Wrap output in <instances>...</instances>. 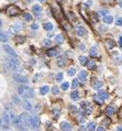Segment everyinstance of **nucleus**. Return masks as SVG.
Instances as JSON below:
<instances>
[{
	"label": "nucleus",
	"instance_id": "nucleus-45",
	"mask_svg": "<svg viewBox=\"0 0 122 131\" xmlns=\"http://www.w3.org/2000/svg\"><path fill=\"white\" fill-rule=\"evenodd\" d=\"M31 28H32L33 30H37V29H39V24H37V23H33V24L31 25Z\"/></svg>",
	"mask_w": 122,
	"mask_h": 131
},
{
	"label": "nucleus",
	"instance_id": "nucleus-42",
	"mask_svg": "<svg viewBox=\"0 0 122 131\" xmlns=\"http://www.w3.org/2000/svg\"><path fill=\"white\" fill-rule=\"evenodd\" d=\"M52 93H53L54 95H58L60 90H58V88H57V87L55 86V87H53V88H52Z\"/></svg>",
	"mask_w": 122,
	"mask_h": 131
},
{
	"label": "nucleus",
	"instance_id": "nucleus-8",
	"mask_svg": "<svg viewBox=\"0 0 122 131\" xmlns=\"http://www.w3.org/2000/svg\"><path fill=\"white\" fill-rule=\"evenodd\" d=\"M2 122L5 123V127L7 128V127H9V125H10V117H9V113L8 112H3L2 115Z\"/></svg>",
	"mask_w": 122,
	"mask_h": 131
},
{
	"label": "nucleus",
	"instance_id": "nucleus-13",
	"mask_svg": "<svg viewBox=\"0 0 122 131\" xmlns=\"http://www.w3.org/2000/svg\"><path fill=\"white\" fill-rule=\"evenodd\" d=\"M80 108H81V109H84V110H86V112H87V115H89V113L91 112V108L89 107V105L87 104V102H81Z\"/></svg>",
	"mask_w": 122,
	"mask_h": 131
},
{
	"label": "nucleus",
	"instance_id": "nucleus-16",
	"mask_svg": "<svg viewBox=\"0 0 122 131\" xmlns=\"http://www.w3.org/2000/svg\"><path fill=\"white\" fill-rule=\"evenodd\" d=\"M106 45H107V47H108V49H112V47H114L116 46V42H114L113 40H110V39H108L106 41Z\"/></svg>",
	"mask_w": 122,
	"mask_h": 131
},
{
	"label": "nucleus",
	"instance_id": "nucleus-35",
	"mask_svg": "<svg viewBox=\"0 0 122 131\" xmlns=\"http://www.w3.org/2000/svg\"><path fill=\"white\" fill-rule=\"evenodd\" d=\"M75 73H76V68H74V67H70L69 69L67 71V74L69 75V76H73Z\"/></svg>",
	"mask_w": 122,
	"mask_h": 131
},
{
	"label": "nucleus",
	"instance_id": "nucleus-40",
	"mask_svg": "<svg viewBox=\"0 0 122 131\" xmlns=\"http://www.w3.org/2000/svg\"><path fill=\"white\" fill-rule=\"evenodd\" d=\"M43 45H44V46H51V41L45 39L44 41H43Z\"/></svg>",
	"mask_w": 122,
	"mask_h": 131
},
{
	"label": "nucleus",
	"instance_id": "nucleus-31",
	"mask_svg": "<svg viewBox=\"0 0 122 131\" xmlns=\"http://www.w3.org/2000/svg\"><path fill=\"white\" fill-rule=\"evenodd\" d=\"M47 55L51 56V57H52V56H56V55H57V51L55 50V49H52V50H49V52H47Z\"/></svg>",
	"mask_w": 122,
	"mask_h": 131
},
{
	"label": "nucleus",
	"instance_id": "nucleus-22",
	"mask_svg": "<svg viewBox=\"0 0 122 131\" xmlns=\"http://www.w3.org/2000/svg\"><path fill=\"white\" fill-rule=\"evenodd\" d=\"M55 41H56L58 44H61V43L64 42V37H63L62 34H57L56 37H55Z\"/></svg>",
	"mask_w": 122,
	"mask_h": 131
},
{
	"label": "nucleus",
	"instance_id": "nucleus-38",
	"mask_svg": "<svg viewBox=\"0 0 122 131\" xmlns=\"http://www.w3.org/2000/svg\"><path fill=\"white\" fill-rule=\"evenodd\" d=\"M61 87H62L63 90H67V89L69 88V84H68L67 81H65V83H63L62 86H61Z\"/></svg>",
	"mask_w": 122,
	"mask_h": 131
},
{
	"label": "nucleus",
	"instance_id": "nucleus-41",
	"mask_svg": "<svg viewBox=\"0 0 122 131\" xmlns=\"http://www.w3.org/2000/svg\"><path fill=\"white\" fill-rule=\"evenodd\" d=\"M62 79H63V74H62V73H58V74L56 75V81H61Z\"/></svg>",
	"mask_w": 122,
	"mask_h": 131
},
{
	"label": "nucleus",
	"instance_id": "nucleus-28",
	"mask_svg": "<svg viewBox=\"0 0 122 131\" xmlns=\"http://www.w3.org/2000/svg\"><path fill=\"white\" fill-rule=\"evenodd\" d=\"M23 18H24V20H25V21H32V19H33V17L31 16V14H30V13H28V12H25L23 14Z\"/></svg>",
	"mask_w": 122,
	"mask_h": 131
},
{
	"label": "nucleus",
	"instance_id": "nucleus-53",
	"mask_svg": "<svg viewBox=\"0 0 122 131\" xmlns=\"http://www.w3.org/2000/svg\"><path fill=\"white\" fill-rule=\"evenodd\" d=\"M1 26H2V21L0 20V28H1Z\"/></svg>",
	"mask_w": 122,
	"mask_h": 131
},
{
	"label": "nucleus",
	"instance_id": "nucleus-25",
	"mask_svg": "<svg viewBox=\"0 0 122 131\" xmlns=\"http://www.w3.org/2000/svg\"><path fill=\"white\" fill-rule=\"evenodd\" d=\"M70 98H72L73 100H77L78 98H79V94H78V92H76V90L72 92V94H70Z\"/></svg>",
	"mask_w": 122,
	"mask_h": 131
},
{
	"label": "nucleus",
	"instance_id": "nucleus-26",
	"mask_svg": "<svg viewBox=\"0 0 122 131\" xmlns=\"http://www.w3.org/2000/svg\"><path fill=\"white\" fill-rule=\"evenodd\" d=\"M87 62H88V58L86 56H79V63H80V65H86Z\"/></svg>",
	"mask_w": 122,
	"mask_h": 131
},
{
	"label": "nucleus",
	"instance_id": "nucleus-18",
	"mask_svg": "<svg viewBox=\"0 0 122 131\" xmlns=\"http://www.w3.org/2000/svg\"><path fill=\"white\" fill-rule=\"evenodd\" d=\"M49 92V86H42L41 88H40V93H41L42 95H46Z\"/></svg>",
	"mask_w": 122,
	"mask_h": 131
},
{
	"label": "nucleus",
	"instance_id": "nucleus-30",
	"mask_svg": "<svg viewBox=\"0 0 122 131\" xmlns=\"http://www.w3.org/2000/svg\"><path fill=\"white\" fill-rule=\"evenodd\" d=\"M106 112L108 113V115H109V116L113 115V113H114V108H113V107H111V106H109V107H107V109H106Z\"/></svg>",
	"mask_w": 122,
	"mask_h": 131
},
{
	"label": "nucleus",
	"instance_id": "nucleus-48",
	"mask_svg": "<svg viewBox=\"0 0 122 131\" xmlns=\"http://www.w3.org/2000/svg\"><path fill=\"white\" fill-rule=\"evenodd\" d=\"M84 130H85V127H83V126H81L80 128H79V131H84Z\"/></svg>",
	"mask_w": 122,
	"mask_h": 131
},
{
	"label": "nucleus",
	"instance_id": "nucleus-47",
	"mask_svg": "<svg viewBox=\"0 0 122 131\" xmlns=\"http://www.w3.org/2000/svg\"><path fill=\"white\" fill-rule=\"evenodd\" d=\"M104 125H108V126H109V125H110V120H109V119H106V120H104Z\"/></svg>",
	"mask_w": 122,
	"mask_h": 131
},
{
	"label": "nucleus",
	"instance_id": "nucleus-14",
	"mask_svg": "<svg viewBox=\"0 0 122 131\" xmlns=\"http://www.w3.org/2000/svg\"><path fill=\"white\" fill-rule=\"evenodd\" d=\"M14 41H16V43H18V44H22V43H24V41H25V37H22V35H16Z\"/></svg>",
	"mask_w": 122,
	"mask_h": 131
},
{
	"label": "nucleus",
	"instance_id": "nucleus-54",
	"mask_svg": "<svg viewBox=\"0 0 122 131\" xmlns=\"http://www.w3.org/2000/svg\"><path fill=\"white\" fill-rule=\"evenodd\" d=\"M39 1H41V2H44L45 0H39Z\"/></svg>",
	"mask_w": 122,
	"mask_h": 131
},
{
	"label": "nucleus",
	"instance_id": "nucleus-15",
	"mask_svg": "<svg viewBox=\"0 0 122 131\" xmlns=\"http://www.w3.org/2000/svg\"><path fill=\"white\" fill-rule=\"evenodd\" d=\"M98 96L100 98H101L102 100H104V99H108V97H109V95H108V93L107 92H104V90H99V94H98Z\"/></svg>",
	"mask_w": 122,
	"mask_h": 131
},
{
	"label": "nucleus",
	"instance_id": "nucleus-49",
	"mask_svg": "<svg viewBox=\"0 0 122 131\" xmlns=\"http://www.w3.org/2000/svg\"><path fill=\"white\" fill-rule=\"evenodd\" d=\"M117 131H122V127H118V128H117Z\"/></svg>",
	"mask_w": 122,
	"mask_h": 131
},
{
	"label": "nucleus",
	"instance_id": "nucleus-29",
	"mask_svg": "<svg viewBox=\"0 0 122 131\" xmlns=\"http://www.w3.org/2000/svg\"><path fill=\"white\" fill-rule=\"evenodd\" d=\"M102 87V81H96V83L94 84V88L98 90L99 88H101Z\"/></svg>",
	"mask_w": 122,
	"mask_h": 131
},
{
	"label": "nucleus",
	"instance_id": "nucleus-36",
	"mask_svg": "<svg viewBox=\"0 0 122 131\" xmlns=\"http://www.w3.org/2000/svg\"><path fill=\"white\" fill-rule=\"evenodd\" d=\"M90 55H91V56H95V55H97V46H92L90 49Z\"/></svg>",
	"mask_w": 122,
	"mask_h": 131
},
{
	"label": "nucleus",
	"instance_id": "nucleus-20",
	"mask_svg": "<svg viewBox=\"0 0 122 131\" xmlns=\"http://www.w3.org/2000/svg\"><path fill=\"white\" fill-rule=\"evenodd\" d=\"M112 21H113V18H112L111 16H106V17H104V23L110 24V23H112Z\"/></svg>",
	"mask_w": 122,
	"mask_h": 131
},
{
	"label": "nucleus",
	"instance_id": "nucleus-2",
	"mask_svg": "<svg viewBox=\"0 0 122 131\" xmlns=\"http://www.w3.org/2000/svg\"><path fill=\"white\" fill-rule=\"evenodd\" d=\"M19 60L16 57H9L7 58V67L10 71H18L19 69Z\"/></svg>",
	"mask_w": 122,
	"mask_h": 131
},
{
	"label": "nucleus",
	"instance_id": "nucleus-1",
	"mask_svg": "<svg viewBox=\"0 0 122 131\" xmlns=\"http://www.w3.org/2000/svg\"><path fill=\"white\" fill-rule=\"evenodd\" d=\"M18 93L20 94V96H22V97L25 98V99L32 98L34 96L33 89L30 88L29 86H20L18 88Z\"/></svg>",
	"mask_w": 122,
	"mask_h": 131
},
{
	"label": "nucleus",
	"instance_id": "nucleus-46",
	"mask_svg": "<svg viewBox=\"0 0 122 131\" xmlns=\"http://www.w3.org/2000/svg\"><path fill=\"white\" fill-rule=\"evenodd\" d=\"M96 131H106V130H104V127H98V128H96Z\"/></svg>",
	"mask_w": 122,
	"mask_h": 131
},
{
	"label": "nucleus",
	"instance_id": "nucleus-10",
	"mask_svg": "<svg viewBox=\"0 0 122 131\" xmlns=\"http://www.w3.org/2000/svg\"><path fill=\"white\" fill-rule=\"evenodd\" d=\"M21 28H22V26H21V24H13V25L10 28V32H11V33L16 34V33H18V32L20 31Z\"/></svg>",
	"mask_w": 122,
	"mask_h": 131
},
{
	"label": "nucleus",
	"instance_id": "nucleus-21",
	"mask_svg": "<svg viewBox=\"0 0 122 131\" xmlns=\"http://www.w3.org/2000/svg\"><path fill=\"white\" fill-rule=\"evenodd\" d=\"M87 66L89 69H95L96 68V62L95 61H88L87 62Z\"/></svg>",
	"mask_w": 122,
	"mask_h": 131
},
{
	"label": "nucleus",
	"instance_id": "nucleus-34",
	"mask_svg": "<svg viewBox=\"0 0 122 131\" xmlns=\"http://www.w3.org/2000/svg\"><path fill=\"white\" fill-rule=\"evenodd\" d=\"M78 87V79H73V81H72V88L73 89H76Z\"/></svg>",
	"mask_w": 122,
	"mask_h": 131
},
{
	"label": "nucleus",
	"instance_id": "nucleus-44",
	"mask_svg": "<svg viewBox=\"0 0 122 131\" xmlns=\"http://www.w3.org/2000/svg\"><path fill=\"white\" fill-rule=\"evenodd\" d=\"M116 24H117V25H122V18L117 19V21H116Z\"/></svg>",
	"mask_w": 122,
	"mask_h": 131
},
{
	"label": "nucleus",
	"instance_id": "nucleus-19",
	"mask_svg": "<svg viewBox=\"0 0 122 131\" xmlns=\"http://www.w3.org/2000/svg\"><path fill=\"white\" fill-rule=\"evenodd\" d=\"M23 107L25 108L26 110H31V109H32V105H31V102L29 101L28 99H25V100L23 101Z\"/></svg>",
	"mask_w": 122,
	"mask_h": 131
},
{
	"label": "nucleus",
	"instance_id": "nucleus-12",
	"mask_svg": "<svg viewBox=\"0 0 122 131\" xmlns=\"http://www.w3.org/2000/svg\"><path fill=\"white\" fill-rule=\"evenodd\" d=\"M77 34L79 37H86L87 35V30L85 28H83V26H79L77 29Z\"/></svg>",
	"mask_w": 122,
	"mask_h": 131
},
{
	"label": "nucleus",
	"instance_id": "nucleus-37",
	"mask_svg": "<svg viewBox=\"0 0 122 131\" xmlns=\"http://www.w3.org/2000/svg\"><path fill=\"white\" fill-rule=\"evenodd\" d=\"M57 65L60 66V67H63V66L65 65V61L63 60V58H58V61H57Z\"/></svg>",
	"mask_w": 122,
	"mask_h": 131
},
{
	"label": "nucleus",
	"instance_id": "nucleus-17",
	"mask_svg": "<svg viewBox=\"0 0 122 131\" xmlns=\"http://www.w3.org/2000/svg\"><path fill=\"white\" fill-rule=\"evenodd\" d=\"M8 40H9V37H8V35L6 33H3V32H1L0 31V42H8Z\"/></svg>",
	"mask_w": 122,
	"mask_h": 131
},
{
	"label": "nucleus",
	"instance_id": "nucleus-55",
	"mask_svg": "<svg viewBox=\"0 0 122 131\" xmlns=\"http://www.w3.org/2000/svg\"><path fill=\"white\" fill-rule=\"evenodd\" d=\"M0 129H1V122H0Z\"/></svg>",
	"mask_w": 122,
	"mask_h": 131
},
{
	"label": "nucleus",
	"instance_id": "nucleus-23",
	"mask_svg": "<svg viewBox=\"0 0 122 131\" xmlns=\"http://www.w3.org/2000/svg\"><path fill=\"white\" fill-rule=\"evenodd\" d=\"M43 28H44L46 31H51V30H53V24L51 23V22H46V23L43 24Z\"/></svg>",
	"mask_w": 122,
	"mask_h": 131
},
{
	"label": "nucleus",
	"instance_id": "nucleus-27",
	"mask_svg": "<svg viewBox=\"0 0 122 131\" xmlns=\"http://www.w3.org/2000/svg\"><path fill=\"white\" fill-rule=\"evenodd\" d=\"M11 99H12V101L14 102L16 105H20V104H21L20 98H19L18 96H16V95H12V97H11Z\"/></svg>",
	"mask_w": 122,
	"mask_h": 131
},
{
	"label": "nucleus",
	"instance_id": "nucleus-33",
	"mask_svg": "<svg viewBox=\"0 0 122 131\" xmlns=\"http://www.w3.org/2000/svg\"><path fill=\"white\" fill-rule=\"evenodd\" d=\"M94 99H95V101H96L97 104H99V105H102V99L99 97L98 95H95V96H94Z\"/></svg>",
	"mask_w": 122,
	"mask_h": 131
},
{
	"label": "nucleus",
	"instance_id": "nucleus-52",
	"mask_svg": "<svg viewBox=\"0 0 122 131\" xmlns=\"http://www.w3.org/2000/svg\"><path fill=\"white\" fill-rule=\"evenodd\" d=\"M118 3H119V6H120V7H121V8H122V1H119V2H118Z\"/></svg>",
	"mask_w": 122,
	"mask_h": 131
},
{
	"label": "nucleus",
	"instance_id": "nucleus-6",
	"mask_svg": "<svg viewBox=\"0 0 122 131\" xmlns=\"http://www.w3.org/2000/svg\"><path fill=\"white\" fill-rule=\"evenodd\" d=\"M3 50H5V52L7 53V54H8L10 57H16V58H18V55H17V53L14 52L12 47H10L9 45H7V44L3 45Z\"/></svg>",
	"mask_w": 122,
	"mask_h": 131
},
{
	"label": "nucleus",
	"instance_id": "nucleus-39",
	"mask_svg": "<svg viewBox=\"0 0 122 131\" xmlns=\"http://www.w3.org/2000/svg\"><path fill=\"white\" fill-rule=\"evenodd\" d=\"M53 115H54L55 118H57L60 116V109H53Z\"/></svg>",
	"mask_w": 122,
	"mask_h": 131
},
{
	"label": "nucleus",
	"instance_id": "nucleus-51",
	"mask_svg": "<svg viewBox=\"0 0 122 131\" xmlns=\"http://www.w3.org/2000/svg\"><path fill=\"white\" fill-rule=\"evenodd\" d=\"M120 46H122V37H120Z\"/></svg>",
	"mask_w": 122,
	"mask_h": 131
},
{
	"label": "nucleus",
	"instance_id": "nucleus-4",
	"mask_svg": "<svg viewBox=\"0 0 122 131\" xmlns=\"http://www.w3.org/2000/svg\"><path fill=\"white\" fill-rule=\"evenodd\" d=\"M20 12H21L20 8H18L16 6H10V7H8V9H7V14H8L9 17H16V16H18V14H20Z\"/></svg>",
	"mask_w": 122,
	"mask_h": 131
},
{
	"label": "nucleus",
	"instance_id": "nucleus-11",
	"mask_svg": "<svg viewBox=\"0 0 122 131\" xmlns=\"http://www.w3.org/2000/svg\"><path fill=\"white\" fill-rule=\"evenodd\" d=\"M78 79H79L81 83L86 81V79H87V72H86V71H81L80 73H79V75H78Z\"/></svg>",
	"mask_w": 122,
	"mask_h": 131
},
{
	"label": "nucleus",
	"instance_id": "nucleus-3",
	"mask_svg": "<svg viewBox=\"0 0 122 131\" xmlns=\"http://www.w3.org/2000/svg\"><path fill=\"white\" fill-rule=\"evenodd\" d=\"M28 126L30 127L32 130H37V129L40 128V119H39V117H37V116L30 117Z\"/></svg>",
	"mask_w": 122,
	"mask_h": 131
},
{
	"label": "nucleus",
	"instance_id": "nucleus-5",
	"mask_svg": "<svg viewBox=\"0 0 122 131\" xmlns=\"http://www.w3.org/2000/svg\"><path fill=\"white\" fill-rule=\"evenodd\" d=\"M19 118V121H20L22 125H24V126H28V123H29V119H30V116H29L28 112H23V113H21L20 116L18 117Z\"/></svg>",
	"mask_w": 122,
	"mask_h": 131
},
{
	"label": "nucleus",
	"instance_id": "nucleus-50",
	"mask_svg": "<svg viewBox=\"0 0 122 131\" xmlns=\"http://www.w3.org/2000/svg\"><path fill=\"white\" fill-rule=\"evenodd\" d=\"M91 3H92V1H87V3H86V5L89 6V5H91Z\"/></svg>",
	"mask_w": 122,
	"mask_h": 131
},
{
	"label": "nucleus",
	"instance_id": "nucleus-32",
	"mask_svg": "<svg viewBox=\"0 0 122 131\" xmlns=\"http://www.w3.org/2000/svg\"><path fill=\"white\" fill-rule=\"evenodd\" d=\"M32 9H33V11H34V12H41V11H42V7H41V6H39V5H35V6H33V8H32Z\"/></svg>",
	"mask_w": 122,
	"mask_h": 131
},
{
	"label": "nucleus",
	"instance_id": "nucleus-7",
	"mask_svg": "<svg viewBox=\"0 0 122 131\" xmlns=\"http://www.w3.org/2000/svg\"><path fill=\"white\" fill-rule=\"evenodd\" d=\"M13 79L16 81H18V83H21V84H26L28 83V78L20 75V74H14L13 75Z\"/></svg>",
	"mask_w": 122,
	"mask_h": 131
},
{
	"label": "nucleus",
	"instance_id": "nucleus-9",
	"mask_svg": "<svg viewBox=\"0 0 122 131\" xmlns=\"http://www.w3.org/2000/svg\"><path fill=\"white\" fill-rule=\"evenodd\" d=\"M61 129L63 131H72V126L66 121H63V122H61Z\"/></svg>",
	"mask_w": 122,
	"mask_h": 131
},
{
	"label": "nucleus",
	"instance_id": "nucleus-24",
	"mask_svg": "<svg viewBox=\"0 0 122 131\" xmlns=\"http://www.w3.org/2000/svg\"><path fill=\"white\" fill-rule=\"evenodd\" d=\"M87 129H88L89 131H94L95 129H96V123L92 122V121H90V122L87 125Z\"/></svg>",
	"mask_w": 122,
	"mask_h": 131
},
{
	"label": "nucleus",
	"instance_id": "nucleus-43",
	"mask_svg": "<svg viewBox=\"0 0 122 131\" xmlns=\"http://www.w3.org/2000/svg\"><path fill=\"white\" fill-rule=\"evenodd\" d=\"M99 13H100V16H102V17H106V16H108V11H107V10H101V11H100V12H99Z\"/></svg>",
	"mask_w": 122,
	"mask_h": 131
}]
</instances>
